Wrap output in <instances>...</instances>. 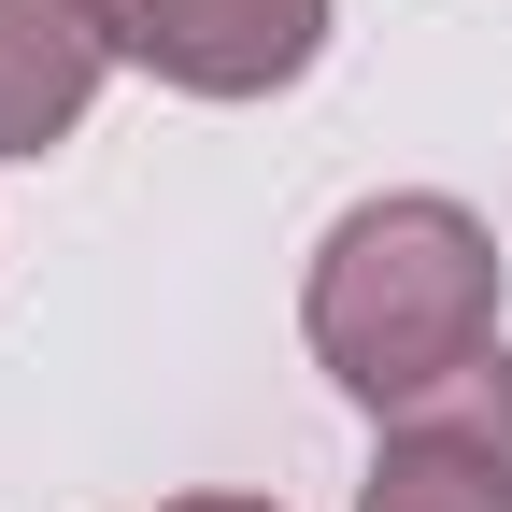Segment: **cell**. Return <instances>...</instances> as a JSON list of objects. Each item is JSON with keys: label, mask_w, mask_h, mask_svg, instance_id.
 Here are the masks:
<instances>
[{"label": "cell", "mask_w": 512, "mask_h": 512, "mask_svg": "<svg viewBox=\"0 0 512 512\" xmlns=\"http://www.w3.org/2000/svg\"><path fill=\"white\" fill-rule=\"evenodd\" d=\"M171 512H271V498H171Z\"/></svg>", "instance_id": "5b68a950"}, {"label": "cell", "mask_w": 512, "mask_h": 512, "mask_svg": "<svg viewBox=\"0 0 512 512\" xmlns=\"http://www.w3.org/2000/svg\"><path fill=\"white\" fill-rule=\"evenodd\" d=\"M114 0H0V157L72 143V114L114 72Z\"/></svg>", "instance_id": "277c9868"}, {"label": "cell", "mask_w": 512, "mask_h": 512, "mask_svg": "<svg viewBox=\"0 0 512 512\" xmlns=\"http://www.w3.org/2000/svg\"><path fill=\"white\" fill-rule=\"evenodd\" d=\"M114 43L185 100H271L313 72L328 0H114Z\"/></svg>", "instance_id": "3957f363"}, {"label": "cell", "mask_w": 512, "mask_h": 512, "mask_svg": "<svg viewBox=\"0 0 512 512\" xmlns=\"http://www.w3.org/2000/svg\"><path fill=\"white\" fill-rule=\"evenodd\" d=\"M356 512H512V342L384 413V470Z\"/></svg>", "instance_id": "7a4b0ae2"}, {"label": "cell", "mask_w": 512, "mask_h": 512, "mask_svg": "<svg viewBox=\"0 0 512 512\" xmlns=\"http://www.w3.org/2000/svg\"><path fill=\"white\" fill-rule=\"evenodd\" d=\"M313 356H328L370 413H413L427 384H456L470 356H498V242L399 185V200H356L313 256V299H299Z\"/></svg>", "instance_id": "6da1fadb"}]
</instances>
